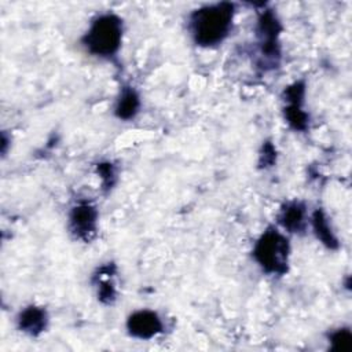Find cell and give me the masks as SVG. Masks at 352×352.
I'll return each mask as SVG.
<instances>
[{
    "label": "cell",
    "mask_w": 352,
    "mask_h": 352,
    "mask_svg": "<svg viewBox=\"0 0 352 352\" xmlns=\"http://www.w3.org/2000/svg\"><path fill=\"white\" fill-rule=\"evenodd\" d=\"M235 7L230 1L204 6L191 12L188 29L194 43L204 48L221 44L232 29Z\"/></svg>",
    "instance_id": "obj_1"
},
{
    "label": "cell",
    "mask_w": 352,
    "mask_h": 352,
    "mask_svg": "<svg viewBox=\"0 0 352 352\" xmlns=\"http://www.w3.org/2000/svg\"><path fill=\"white\" fill-rule=\"evenodd\" d=\"M124 25L116 14H102L96 16L81 38L84 48L94 56L110 59L116 56L122 43Z\"/></svg>",
    "instance_id": "obj_2"
},
{
    "label": "cell",
    "mask_w": 352,
    "mask_h": 352,
    "mask_svg": "<svg viewBox=\"0 0 352 352\" xmlns=\"http://www.w3.org/2000/svg\"><path fill=\"white\" fill-rule=\"evenodd\" d=\"M252 256L265 274L285 275L289 270V239L278 228L268 227L256 241Z\"/></svg>",
    "instance_id": "obj_3"
},
{
    "label": "cell",
    "mask_w": 352,
    "mask_h": 352,
    "mask_svg": "<svg viewBox=\"0 0 352 352\" xmlns=\"http://www.w3.org/2000/svg\"><path fill=\"white\" fill-rule=\"evenodd\" d=\"M282 26L276 14L271 10H265L258 15L256 25V36L258 41V48L263 56L270 60L274 66L278 63L280 58V44L279 34Z\"/></svg>",
    "instance_id": "obj_4"
},
{
    "label": "cell",
    "mask_w": 352,
    "mask_h": 352,
    "mask_svg": "<svg viewBox=\"0 0 352 352\" xmlns=\"http://www.w3.org/2000/svg\"><path fill=\"white\" fill-rule=\"evenodd\" d=\"M70 232L84 242L92 241L98 230V210L89 202L76 204L69 214Z\"/></svg>",
    "instance_id": "obj_5"
},
{
    "label": "cell",
    "mask_w": 352,
    "mask_h": 352,
    "mask_svg": "<svg viewBox=\"0 0 352 352\" xmlns=\"http://www.w3.org/2000/svg\"><path fill=\"white\" fill-rule=\"evenodd\" d=\"M126 330L133 338L151 340L162 333L164 322L155 311L138 309L128 316Z\"/></svg>",
    "instance_id": "obj_6"
},
{
    "label": "cell",
    "mask_w": 352,
    "mask_h": 352,
    "mask_svg": "<svg viewBox=\"0 0 352 352\" xmlns=\"http://www.w3.org/2000/svg\"><path fill=\"white\" fill-rule=\"evenodd\" d=\"M278 223L292 234H300L307 228V209L300 201H290L282 205L278 213Z\"/></svg>",
    "instance_id": "obj_7"
},
{
    "label": "cell",
    "mask_w": 352,
    "mask_h": 352,
    "mask_svg": "<svg viewBox=\"0 0 352 352\" xmlns=\"http://www.w3.org/2000/svg\"><path fill=\"white\" fill-rule=\"evenodd\" d=\"M18 329L32 337L40 336L48 326V314L43 307L29 305L23 308L16 318Z\"/></svg>",
    "instance_id": "obj_8"
},
{
    "label": "cell",
    "mask_w": 352,
    "mask_h": 352,
    "mask_svg": "<svg viewBox=\"0 0 352 352\" xmlns=\"http://www.w3.org/2000/svg\"><path fill=\"white\" fill-rule=\"evenodd\" d=\"M140 109V96L132 87H124L114 106V114L122 121H129L136 117Z\"/></svg>",
    "instance_id": "obj_9"
},
{
    "label": "cell",
    "mask_w": 352,
    "mask_h": 352,
    "mask_svg": "<svg viewBox=\"0 0 352 352\" xmlns=\"http://www.w3.org/2000/svg\"><path fill=\"white\" fill-rule=\"evenodd\" d=\"M311 226L315 236L320 243H323L329 249H337L338 248V239L330 226V221L326 216V213L322 209H316L311 216Z\"/></svg>",
    "instance_id": "obj_10"
},
{
    "label": "cell",
    "mask_w": 352,
    "mask_h": 352,
    "mask_svg": "<svg viewBox=\"0 0 352 352\" xmlns=\"http://www.w3.org/2000/svg\"><path fill=\"white\" fill-rule=\"evenodd\" d=\"M302 104L304 103H287L283 109L285 120L289 124V126L300 132L307 131L308 122H309L308 113L304 111Z\"/></svg>",
    "instance_id": "obj_11"
},
{
    "label": "cell",
    "mask_w": 352,
    "mask_h": 352,
    "mask_svg": "<svg viewBox=\"0 0 352 352\" xmlns=\"http://www.w3.org/2000/svg\"><path fill=\"white\" fill-rule=\"evenodd\" d=\"M330 349L338 352H349L352 349V333L348 327H340L329 336Z\"/></svg>",
    "instance_id": "obj_12"
},
{
    "label": "cell",
    "mask_w": 352,
    "mask_h": 352,
    "mask_svg": "<svg viewBox=\"0 0 352 352\" xmlns=\"http://www.w3.org/2000/svg\"><path fill=\"white\" fill-rule=\"evenodd\" d=\"M110 275L111 274H109L106 279H102L98 275V297L104 304H113L117 298L116 287L114 283L110 280Z\"/></svg>",
    "instance_id": "obj_13"
},
{
    "label": "cell",
    "mask_w": 352,
    "mask_h": 352,
    "mask_svg": "<svg viewBox=\"0 0 352 352\" xmlns=\"http://www.w3.org/2000/svg\"><path fill=\"white\" fill-rule=\"evenodd\" d=\"M96 170L103 182V187L110 190L116 184V179H117V172L114 165L110 162H100L98 164Z\"/></svg>",
    "instance_id": "obj_14"
},
{
    "label": "cell",
    "mask_w": 352,
    "mask_h": 352,
    "mask_svg": "<svg viewBox=\"0 0 352 352\" xmlns=\"http://www.w3.org/2000/svg\"><path fill=\"white\" fill-rule=\"evenodd\" d=\"M276 153H275V147L271 143H265L263 144V153L260 155V165L265 166H271V164L275 161Z\"/></svg>",
    "instance_id": "obj_15"
}]
</instances>
